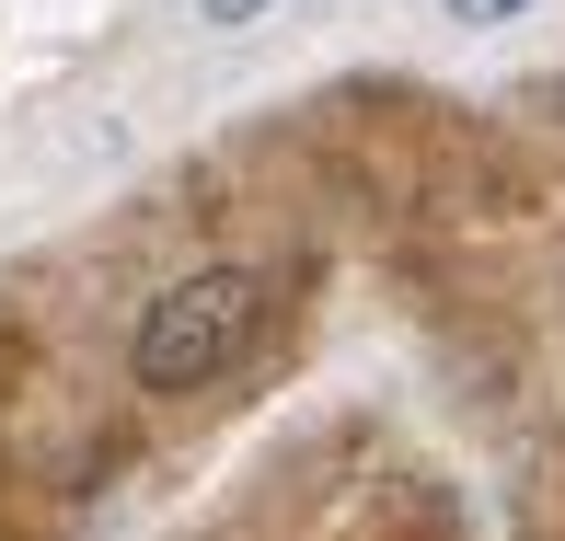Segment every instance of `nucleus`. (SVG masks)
<instances>
[{"instance_id":"nucleus-1","label":"nucleus","mask_w":565,"mask_h":541,"mask_svg":"<svg viewBox=\"0 0 565 541\" xmlns=\"http://www.w3.org/2000/svg\"><path fill=\"white\" fill-rule=\"evenodd\" d=\"M254 323H266V277H243V266H196V277H173V289L139 312V334H127V369H139V392H209L231 357L254 346Z\"/></svg>"},{"instance_id":"nucleus-2","label":"nucleus","mask_w":565,"mask_h":541,"mask_svg":"<svg viewBox=\"0 0 565 541\" xmlns=\"http://www.w3.org/2000/svg\"><path fill=\"white\" fill-rule=\"evenodd\" d=\"M508 12H531V0H450V23H508Z\"/></svg>"},{"instance_id":"nucleus-3","label":"nucleus","mask_w":565,"mask_h":541,"mask_svg":"<svg viewBox=\"0 0 565 541\" xmlns=\"http://www.w3.org/2000/svg\"><path fill=\"white\" fill-rule=\"evenodd\" d=\"M196 12H209V23H266L277 0H196Z\"/></svg>"}]
</instances>
